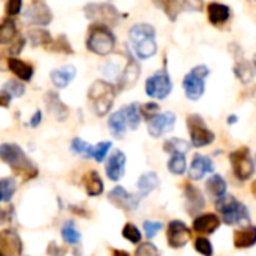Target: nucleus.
I'll use <instances>...</instances> for the list:
<instances>
[{"label": "nucleus", "instance_id": "34", "mask_svg": "<svg viewBox=\"0 0 256 256\" xmlns=\"http://www.w3.org/2000/svg\"><path fill=\"white\" fill-rule=\"evenodd\" d=\"M164 150L170 154H186L190 150V144L180 138H170L164 142Z\"/></svg>", "mask_w": 256, "mask_h": 256}, {"label": "nucleus", "instance_id": "15", "mask_svg": "<svg viewBox=\"0 0 256 256\" xmlns=\"http://www.w3.org/2000/svg\"><path fill=\"white\" fill-rule=\"evenodd\" d=\"M140 70L141 69H140L138 62L135 60V57L129 56L128 63L124 64L123 70L120 72V75L117 78V90L123 92V90L132 88L136 84L138 78H140Z\"/></svg>", "mask_w": 256, "mask_h": 256}, {"label": "nucleus", "instance_id": "11", "mask_svg": "<svg viewBox=\"0 0 256 256\" xmlns=\"http://www.w3.org/2000/svg\"><path fill=\"white\" fill-rule=\"evenodd\" d=\"M22 18L28 26L44 27L52 21V12L50 6L42 0H32L22 12Z\"/></svg>", "mask_w": 256, "mask_h": 256}, {"label": "nucleus", "instance_id": "9", "mask_svg": "<svg viewBox=\"0 0 256 256\" xmlns=\"http://www.w3.org/2000/svg\"><path fill=\"white\" fill-rule=\"evenodd\" d=\"M172 92V81L166 69L156 70L146 81V93L153 99H165Z\"/></svg>", "mask_w": 256, "mask_h": 256}, {"label": "nucleus", "instance_id": "35", "mask_svg": "<svg viewBox=\"0 0 256 256\" xmlns=\"http://www.w3.org/2000/svg\"><path fill=\"white\" fill-rule=\"evenodd\" d=\"M123 111L126 114V118H128V124L132 130L138 129L140 123H141V111H140V105L138 104H130V105H126L123 106Z\"/></svg>", "mask_w": 256, "mask_h": 256}, {"label": "nucleus", "instance_id": "22", "mask_svg": "<svg viewBox=\"0 0 256 256\" xmlns=\"http://www.w3.org/2000/svg\"><path fill=\"white\" fill-rule=\"evenodd\" d=\"M220 226V219L214 213H206L195 219L194 231L198 234H213Z\"/></svg>", "mask_w": 256, "mask_h": 256}, {"label": "nucleus", "instance_id": "6", "mask_svg": "<svg viewBox=\"0 0 256 256\" xmlns=\"http://www.w3.org/2000/svg\"><path fill=\"white\" fill-rule=\"evenodd\" d=\"M84 15L87 16V20L98 22V24H105L108 27H116L122 18L117 8L108 2L86 4L84 6Z\"/></svg>", "mask_w": 256, "mask_h": 256}, {"label": "nucleus", "instance_id": "17", "mask_svg": "<svg viewBox=\"0 0 256 256\" xmlns=\"http://www.w3.org/2000/svg\"><path fill=\"white\" fill-rule=\"evenodd\" d=\"M124 166H126V156L123 152L116 150L110 158L105 165V171L110 180L118 182L124 176Z\"/></svg>", "mask_w": 256, "mask_h": 256}, {"label": "nucleus", "instance_id": "56", "mask_svg": "<svg viewBox=\"0 0 256 256\" xmlns=\"http://www.w3.org/2000/svg\"><path fill=\"white\" fill-rule=\"evenodd\" d=\"M254 68H255V69H256V54H255V56H254Z\"/></svg>", "mask_w": 256, "mask_h": 256}, {"label": "nucleus", "instance_id": "24", "mask_svg": "<svg viewBox=\"0 0 256 256\" xmlns=\"http://www.w3.org/2000/svg\"><path fill=\"white\" fill-rule=\"evenodd\" d=\"M8 69L21 81H30L33 76V66L21 58L16 57H9L8 58Z\"/></svg>", "mask_w": 256, "mask_h": 256}, {"label": "nucleus", "instance_id": "8", "mask_svg": "<svg viewBox=\"0 0 256 256\" xmlns=\"http://www.w3.org/2000/svg\"><path fill=\"white\" fill-rule=\"evenodd\" d=\"M188 129H189V135H190V142L194 147L200 148V147H206L210 146L216 135L213 134V130L208 129L207 123L204 122V118L200 114H190L188 116Z\"/></svg>", "mask_w": 256, "mask_h": 256}, {"label": "nucleus", "instance_id": "29", "mask_svg": "<svg viewBox=\"0 0 256 256\" xmlns=\"http://www.w3.org/2000/svg\"><path fill=\"white\" fill-rule=\"evenodd\" d=\"M158 186H159V177H158V174H154V172H146L138 180V194L141 196H146L150 192H153L154 189H158Z\"/></svg>", "mask_w": 256, "mask_h": 256}, {"label": "nucleus", "instance_id": "40", "mask_svg": "<svg viewBox=\"0 0 256 256\" xmlns=\"http://www.w3.org/2000/svg\"><path fill=\"white\" fill-rule=\"evenodd\" d=\"M168 170L174 176H182L186 171V158L184 154H172L168 162Z\"/></svg>", "mask_w": 256, "mask_h": 256}, {"label": "nucleus", "instance_id": "27", "mask_svg": "<svg viewBox=\"0 0 256 256\" xmlns=\"http://www.w3.org/2000/svg\"><path fill=\"white\" fill-rule=\"evenodd\" d=\"M82 184L88 196H99L104 192V182L96 171H88L82 177Z\"/></svg>", "mask_w": 256, "mask_h": 256}, {"label": "nucleus", "instance_id": "3", "mask_svg": "<svg viewBox=\"0 0 256 256\" xmlns=\"http://www.w3.org/2000/svg\"><path fill=\"white\" fill-rule=\"evenodd\" d=\"M116 94H117V88L114 87V84L104 80L94 81L88 88V102L93 108V112L98 117L106 116L112 108Z\"/></svg>", "mask_w": 256, "mask_h": 256}, {"label": "nucleus", "instance_id": "26", "mask_svg": "<svg viewBox=\"0 0 256 256\" xmlns=\"http://www.w3.org/2000/svg\"><path fill=\"white\" fill-rule=\"evenodd\" d=\"M108 128L112 134L114 138L117 140H122L126 134V129L129 128L128 124V118H126V114L123 111V108L120 111H116L110 116L108 118Z\"/></svg>", "mask_w": 256, "mask_h": 256}, {"label": "nucleus", "instance_id": "4", "mask_svg": "<svg viewBox=\"0 0 256 256\" xmlns=\"http://www.w3.org/2000/svg\"><path fill=\"white\" fill-rule=\"evenodd\" d=\"M86 46L90 52L98 56H108L116 46V36L111 27L105 24H92L87 33Z\"/></svg>", "mask_w": 256, "mask_h": 256}, {"label": "nucleus", "instance_id": "36", "mask_svg": "<svg viewBox=\"0 0 256 256\" xmlns=\"http://www.w3.org/2000/svg\"><path fill=\"white\" fill-rule=\"evenodd\" d=\"M62 237H63V240H64L68 244H78L80 240H81V234H80V231L75 228V225H74L72 220H68V222L63 225V228H62Z\"/></svg>", "mask_w": 256, "mask_h": 256}, {"label": "nucleus", "instance_id": "41", "mask_svg": "<svg viewBox=\"0 0 256 256\" xmlns=\"http://www.w3.org/2000/svg\"><path fill=\"white\" fill-rule=\"evenodd\" d=\"M2 92L8 93L10 98H20V96L24 94L26 87H24L22 82H20V81H16V80H9V81H6V84L3 86Z\"/></svg>", "mask_w": 256, "mask_h": 256}, {"label": "nucleus", "instance_id": "46", "mask_svg": "<svg viewBox=\"0 0 256 256\" xmlns=\"http://www.w3.org/2000/svg\"><path fill=\"white\" fill-rule=\"evenodd\" d=\"M182 9L188 12H201L204 9L202 0H180Z\"/></svg>", "mask_w": 256, "mask_h": 256}, {"label": "nucleus", "instance_id": "7", "mask_svg": "<svg viewBox=\"0 0 256 256\" xmlns=\"http://www.w3.org/2000/svg\"><path fill=\"white\" fill-rule=\"evenodd\" d=\"M210 75V69L206 64L195 66L183 80V88L190 100H200L206 92V78Z\"/></svg>", "mask_w": 256, "mask_h": 256}, {"label": "nucleus", "instance_id": "43", "mask_svg": "<svg viewBox=\"0 0 256 256\" xmlns=\"http://www.w3.org/2000/svg\"><path fill=\"white\" fill-rule=\"evenodd\" d=\"M111 147H112V144L110 141H102V142L96 144L93 147V159H96V162H104V159L108 154Z\"/></svg>", "mask_w": 256, "mask_h": 256}, {"label": "nucleus", "instance_id": "12", "mask_svg": "<svg viewBox=\"0 0 256 256\" xmlns=\"http://www.w3.org/2000/svg\"><path fill=\"white\" fill-rule=\"evenodd\" d=\"M174 126H176V114L171 111L159 112L147 122V130L153 138H160L166 132L172 130Z\"/></svg>", "mask_w": 256, "mask_h": 256}, {"label": "nucleus", "instance_id": "23", "mask_svg": "<svg viewBox=\"0 0 256 256\" xmlns=\"http://www.w3.org/2000/svg\"><path fill=\"white\" fill-rule=\"evenodd\" d=\"M75 75H76L75 66L66 64V66H63L60 69H54L50 74V78H51V82L54 84L56 88H64L75 78Z\"/></svg>", "mask_w": 256, "mask_h": 256}, {"label": "nucleus", "instance_id": "38", "mask_svg": "<svg viewBox=\"0 0 256 256\" xmlns=\"http://www.w3.org/2000/svg\"><path fill=\"white\" fill-rule=\"evenodd\" d=\"M45 50H50V51H54V52H64V54H72L74 50H72V45L69 44L68 38L64 34H60L57 39H52V42L45 46Z\"/></svg>", "mask_w": 256, "mask_h": 256}, {"label": "nucleus", "instance_id": "5", "mask_svg": "<svg viewBox=\"0 0 256 256\" xmlns=\"http://www.w3.org/2000/svg\"><path fill=\"white\" fill-rule=\"evenodd\" d=\"M216 210L220 213L226 225H248L250 222L248 207L231 195H224L218 198Z\"/></svg>", "mask_w": 256, "mask_h": 256}, {"label": "nucleus", "instance_id": "21", "mask_svg": "<svg viewBox=\"0 0 256 256\" xmlns=\"http://www.w3.org/2000/svg\"><path fill=\"white\" fill-rule=\"evenodd\" d=\"M207 15L213 26H222L231 18V8L219 2H212L207 6Z\"/></svg>", "mask_w": 256, "mask_h": 256}, {"label": "nucleus", "instance_id": "57", "mask_svg": "<svg viewBox=\"0 0 256 256\" xmlns=\"http://www.w3.org/2000/svg\"><path fill=\"white\" fill-rule=\"evenodd\" d=\"M254 189H255V192H256V183H255V188H254Z\"/></svg>", "mask_w": 256, "mask_h": 256}, {"label": "nucleus", "instance_id": "14", "mask_svg": "<svg viewBox=\"0 0 256 256\" xmlns=\"http://www.w3.org/2000/svg\"><path fill=\"white\" fill-rule=\"evenodd\" d=\"M0 254L2 256L22 255V242L15 230L8 228L0 232Z\"/></svg>", "mask_w": 256, "mask_h": 256}, {"label": "nucleus", "instance_id": "20", "mask_svg": "<svg viewBox=\"0 0 256 256\" xmlns=\"http://www.w3.org/2000/svg\"><path fill=\"white\" fill-rule=\"evenodd\" d=\"M45 104L48 111L51 112V116L57 120V122H64L69 116V110L68 106L62 102V99L58 98V94L56 92H48L45 94Z\"/></svg>", "mask_w": 256, "mask_h": 256}, {"label": "nucleus", "instance_id": "19", "mask_svg": "<svg viewBox=\"0 0 256 256\" xmlns=\"http://www.w3.org/2000/svg\"><path fill=\"white\" fill-rule=\"evenodd\" d=\"M184 196H186V208H188V213L190 216H195L196 213L204 210L206 201H204V196L198 188H195L192 184H186Z\"/></svg>", "mask_w": 256, "mask_h": 256}, {"label": "nucleus", "instance_id": "28", "mask_svg": "<svg viewBox=\"0 0 256 256\" xmlns=\"http://www.w3.org/2000/svg\"><path fill=\"white\" fill-rule=\"evenodd\" d=\"M28 40L32 46H48L52 42L51 33L42 27H34L27 32Z\"/></svg>", "mask_w": 256, "mask_h": 256}, {"label": "nucleus", "instance_id": "31", "mask_svg": "<svg viewBox=\"0 0 256 256\" xmlns=\"http://www.w3.org/2000/svg\"><path fill=\"white\" fill-rule=\"evenodd\" d=\"M16 38V24L12 20V16H6L2 21L0 26V44L8 45Z\"/></svg>", "mask_w": 256, "mask_h": 256}, {"label": "nucleus", "instance_id": "52", "mask_svg": "<svg viewBox=\"0 0 256 256\" xmlns=\"http://www.w3.org/2000/svg\"><path fill=\"white\" fill-rule=\"evenodd\" d=\"M40 120H42V112H40V111H36V112L33 114V117L30 118L28 126H30V128H38V126L40 124Z\"/></svg>", "mask_w": 256, "mask_h": 256}, {"label": "nucleus", "instance_id": "42", "mask_svg": "<svg viewBox=\"0 0 256 256\" xmlns=\"http://www.w3.org/2000/svg\"><path fill=\"white\" fill-rule=\"evenodd\" d=\"M122 234H123V237H124L128 242H130V243H134V244L140 243V242H141V237H142L141 232H140V230H138L134 224H126Z\"/></svg>", "mask_w": 256, "mask_h": 256}, {"label": "nucleus", "instance_id": "44", "mask_svg": "<svg viewBox=\"0 0 256 256\" xmlns=\"http://www.w3.org/2000/svg\"><path fill=\"white\" fill-rule=\"evenodd\" d=\"M140 111H141V116L144 117V120L148 122L156 114H159V105L156 102H147L144 105H140Z\"/></svg>", "mask_w": 256, "mask_h": 256}, {"label": "nucleus", "instance_id": "10", "mask_svg": "<svg viewBox=\"0 0 256 256\" xmlns=\"http://www.w3.org/2000/svg\"><path fill=\"white\" fill-rule=\"evenodd\" d=\"M230 160L232 165L234 176L238 180L246 182L252 177V174L255 171V164H254L252 154L248 147H242V148H237L236 152H232L230 154Z\"/></svg>", "mask_w": 256, "mask_h": 256}, {"label": "nucleus", "instance_id": "48", "mask_svg": "<svg viewBox=\"0 0 256 256\" xmlns=\"http://www.w3.org/2000/svg\"><path fill=\"white\" fill-rule=\"evenodd\" d=\"M135 256H159V252L154 244L152 243H142L138 246Z\"/></svg>", "mask_w": 256, "mask_h": 256}, {"label": "nucleus", "instance_id": "50", "mask_svg": "<svg viewBox=\"0 0 256 256\" xmlns=\"http://www.w3.org/2000/svg\"><path fill=\"white\" fill-rule=\"evenodd\" d=\"M4 9H6L8 16H15L22 9V0H8Z\"/></svg>", "mask_w": 256, "mask_h": 256}, {"label": "nucleus", "instance_id": "53", "mask_svg": "<svg viewBox=\"0 0 256 256\" xmlns=\"http://www.w3.org/2000/svg\"><path fill=\"white\" fill-rule=\"evenodd\" d=\"M10 100H12V98H10L8 93H4V92H0V104H2V106L8 108Z\"/></svg>", "mask_w": 256, "mask_h": 256}, {"label": "nucleus", "instance_id": "45", "mask_svg": "<svg viewBox=\"0 0 256 256\" xmlns=\"http://www.w3.org/2000/svg\"><path fill=\"white\" fill-rule=\"evenodd\" d=\"M195 249L201 255L213 256V246H212L210 240H207L206 237H200L195 240Z\"/></svg>", "mask_w": 256, "mask_h": 256}, {"label": "nucleus", "instance_id": "32", "mask_svg": "<svg viewBox=\"0 0 256 256\" xmlns=\"http://www.w3.org/2000/svg\"><path fill=\"white\" fill-rule=\"evenodd\" d=\"M237 57V56H236ZM234 72H236V76L243 82V84H249L254 78V68H252V63H249L248 60H244L243 57L238 58L237 57V62H236V66H234Z\"/></svg>", "mask_w": 256, "mask_h": 256}, {"label": "nucleus", "instance_id": "51", "mask_svg": "<svg viewBox=\"0 0 256 256\" xmlns=\"http://www.w3.org/2000/svg\"><path fill=\"white\" fill-rule=\"evenodd\" d=\"M46 254H48L50 256H64L66 255V249H63V248L57 246V244L52 242V243H50V244H48V248H46Z\"/></svg>", "mask_w": 256, "mask_h": 256}, {"label": "nucleus", "instance_id": "2", "mask_svg": "<svg viewBox=\"0 0 256 256\" xmlns=\"http://www.w3.org/2000/svg\"><path fill=\"white\" fill-rule=\"evenodd\" d=\"M129 42L134 48L135 56L140 60H147L153 57L158 51L156 30L152 24L138 22L129 28Z\"/></svg>", "mask_w": 256, "mask_h": 256}, {"label": "nucleus", "instance_id": "47", "mask_svg": "<svg viewBox=\"0 0 256 256\" xmlns=\"http://www.w3.org/2000/svg\"><path fill=\"white\" fill-rule=\"evenodd\" d=\"M24 45H26V39L22 38V36H16L10 44H9V48H8V52H9V56L10 57H15V56H18L21 51H22V48H24Z\"/></svg>", "mask_w": 256, "mask_h": 256}, {"label": "nucleus", "instance_id": "55", "mask_svg": "<svg viewBox=\"0 0 256 256\" xmlns=\"http://www.w3.org/2000/svg\"><path fill=\"white\" fill-rule=\"evenodd\" d=\"M112 256H130L128 252H124V250H118V249H116V250H112Z\"/></svg>", "mask_w": 256, "mask_h": 256}, {"label": "nucleus", "instance_id": "54", "mask_svg": "<svg viewBox=\"0 0 256 256\" xmlns=\"http://www.w3.org/2000/svg\"><path fill=\"white\" fill-rule=\"evenodd\" d=\"M237 120H238V117L236 116V114H231L228 118H226V122H228V124H234V123H237Z\"/></svg>", "mask_w": 256, "mask_h": 256}, {"label": "nucleus", "instance_id": "30", "mask_svg": "<svg viewBox=\"0 0 256 256\" xmlns=\"http://www.w3.org/2000/svg\"><path fill=\"white\" fill-rule=\"evenodd\" d=\"M153 4L159 9L164 10V14L171 20V21H176L178 14L183 10L182 9V4H180V0H153Z\"/></svg>", "mask_w": 256, "mask_h": 256}, {"label": "nucleus", "instance_id": "13", "mask_svg": "<svg viewBox=\"0 0 256 256\" xmlns=\"http://www.w3.org/2000/svg\"><path fill=\"white\" fill-rule=\"evenodd\" d=\"M166 240L172 249L184 248L190 240V230L180 220H172L166 230Z\"/></svg>", "mask_w": 256, "mask_h": 256}, {"label": "nucleus", "instance_id": "1", "mask_svg": "<svg viewBox=\"0 0 256 256\" xmlns=\"http://www.w3.org/2000/svg\"><path fill=\"white\" fill-rule=\"evenodd\" d=\"M0 158L16 176L22 177V180H32L38 177V166L18 144L3 142L0 146Z\"/></svg>", "mask_w": 256, "mask_h": 256}, {"label": "nucleus", "instance_id": "33", "mask_svg": "<svg viewBox=\"0 0 256 256\" xmlns=\"http://www.w3.org/2000/svg\"><path fill=\"white\" fill-rule=\"evenodd\" d=\"M207 190L210 192L212 196H214L216 200L226 195V182L224 180L222 176L214 174L207 180Z\"/></svg>", "mask_w": 256, "mask_h": 256}, {"label": "nucleus", "instance_id": "39", "mask_svg": "<svg viewBox=\"0 0 256 256\" xmlns=\"http://www.w3.org/2000/svg\"><path fill=\"white\" fill-rule=\"evenodd\" d=\"M70 150L84 158H93V146L82 141L81 138H74L70 142Z\"/></svg>", "mask_w": 256, "mask_h": 256}, {"label": "nucleus", "instance_id": "18", "mask_svg": "<svg viewBox=\"0 0 256 256\" xmlns=\"http://www.w3.org/2000/svg\"><path fill=\"white\" fill-rule=\"evenodd\" d=\"M214 166H213V160L208 156L204 154H195L194 160L190 164V170H189V177L192 180H201L204 178L207 174L213 172Z\"/></svg>", "mask_w": 256, "mask_h": 256}, {"label": "nucleus", "instance_id": "25", "mask_svg": "<svg viewBox=\"0 0 256 256\" xmlns=\"http://www.w3.org/2000/svg\"><path fill=\"white\" fill-rule=\"evenodd\" d=\"M256 244V226L246 225L234 232V246L237 249H249Z\"/></svg>", "mask_w": 256, "mask_h": 256}, {"label": "nucleus", "instance_id": "49", "mask_svg": "<svg viewBox=\"0 0 256 256\" xmlns=\"http://www.w3.org/2000/svg\"><path fill=\"white\" fill-rule=\"evenodd\" d=\"M144 232L147 236V238H153L160 230H162V224L160 222H152V220H146L144 224Z\"/></svg>", "mask_w": 256, "mask_h": 256}, {"label": "nucleus", "instance_id": "37", "mask_svg": "<svg viewBox=\"0 0 256 256\" xmlns=\"http://www.w3.org/2000/svg\"><path fill=\"white\" fill-rule=\"evenodd\" d=\"M16 190V183L12 177H4L0 180V196L3 202H9Z\"/></svg>", "mask_w": 256, "mask_h": 256}, {"label": "nucleus", "instance_id": "16", "mask_svg": "<svg viewBox=\"0 0 256 256\" xmlns=\"http://www.w3.org/2000/svg\"><path fill=\"white\" fill-rule=\"evenodd\" d=\"M108 200L118 208L126 210V212H134L140 206V198L135 195H130L124 188L122 186H116L110 194H108Z\"/></svg>", "mask_w": 256, "mask_h": 256}]
</instances>
